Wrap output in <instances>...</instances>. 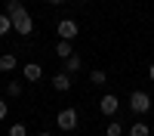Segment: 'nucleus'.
<instances>
[{
    "label": "nucleus",
    "instance_id": "14",
    "mask_svg": "<svg viewBox=\"0 0 154 136\" xmlns=\"http://www.w3.org/2000/svg\"><path fill=\"white\" fill-rule=\"evenodd\" d=\"M89 81H93V84H105V81H108V74L102 71V68H96V71H89Z\"/></svg>",
    "mask_w": 154,
    "mask_h": 136
},
{
    "label": "nucleus",
    "instance_id": "11",
    "mask_svg": "<svg viewBox=\"0 0 154 136\" xmlns=\"http://www.w3.org/2000/svg\"><path fill=\"white\" fill-rule=\"evenodd\" d=\"M12 31V19L6 16V12H0V37H6Z\"/></svg>",
    "mask_w": 154,
    "mask_h": 136
},
{
    "label": "nucleus",
    "instance_id": "8",
    "mask_svg": "<svg viewBox=\"0 0 154 136\" xmlns=\"http://www.w3.org/2000/svg\"><path fill=\"white\" fill-rule=\"evenodd\" d=\"M56 56H59V59H71V56H74L71 40H56Z\"/></svg>",
    "mask_w": 154,
    "mask_h": 136
},
{
    "label": "nucleus",
    "instance_id": "6",
    "mask_svg": "<svg viewBox=\"0 0 154 136\" xmlns=\"http://www.w3.org/2000/svg\"><path fill=\"white\" fill-rule=\"evenodd\" d=\"M22 74H25V81H28V84H37V81L43 77V68L37 65V62H25V65H22Z\"/></svg>",
    "mask_w": 154,
    "mask_h": 136
},
{
    "label": "nucleus",
    "instance_id": "2",
    "mask_svg": "<svg viewBox=\"0 0 154 136\" xmlns=\"http://www.w3.org/2000/svg\"><path fill=\"white\" fill-rule=\"evenodd\" d=\"M77 121H80L77 108H62L59 115H56V127L65 130V133H71V130H77Z\"/></svg>",
    "mask_w": 154,
    "mask_h": 136
},
{
    "label": "nucleus",
    "instance_id": "1",
    "mask_svg": "<svg viewBox=\"0 0 154 136\" xmlns=\"http://www.w3.org/2000/svg\"><path fill=\"white\" fill-rule=\"evenodd\" d=\"M6 16L12 19V31H16V34H22V37L34 34V19H31V12L25 9L19 0H16V3H6Z\"/></svg>",
    "mask_w": 154,
    "mask_h": 136
},
{
    "label": "nucleus",
    "instance_id": "9",
    "mask_svg": "<svg viewBox=\"0 0 154 136\" xmlns=\"http://www.w3.org/2000/svg\"><path fill=\"white\" fill-rule=\"evenodd\" d=\"M12 68H19V59L12 53H3L0 56V71H12Z\"/></svg>",
    "mask_w": 154,
    "mask_h": 136
},
{
    "label": "nucleus",
    "instance_id": "13",
    "mask_svg": "<svg viewBox=\"0 0 154 136\" xmlns=\"http://www.w3.org/2000/svg\"><path fill=\"white\" fill-rule=\"evenodd\" d=\"M148 133H151V130H148V124H142V121L130 127V136H148Z\"/></svg>",
    "mask_w": 154,
    "mask_h": 136
},
{
    "label": "nucleus",
    "instance_id": "17",
    "mask_svg": "<svg viewBox=\"0 0 154 136\" xmlns=\"http://www.w3.org/2000/svg\"><path fill=\"white\" fill-rule=\"evenodd\" d=\"M6 111H9V108H6V99H0V121L6 118Z\"/></svg>",
    "mask_w": 154,
    "mask_h": 136
},
{
    "label": "nucleus",
    "instance_id": "19",
    "mask_svg": "<svg viewBox=\"0 0 154 136\" xmlns=\"http://www.w3.org/2000/svg\"><path fill=\"white\" fill-rule=\"evenodd\" d=\"M46 3H53V6H62V3H65V0H46Z\"/></svg>",
    "mask_w": 154,
    "mask_h": 136
},
{
    "label": "nucleus",
    "instance_id": "5",
    "mask_svg": "<svg viewBox=\"0 0 154 136\" xmlns=\"http://www.w3.org/2000/svg\"><path fill=\"white\" fill-rule=\"evenodd\" d=\"M99 111H102V115H117V111H120V99L117 96H114V93H105V96H102L99 99Z\"/></svg>",
    "mask_w": 154,
    "mask_h": 136
},
{
    "label": "nucleus",
    "instance_id": "18",
    "mask_svg": "<svg viewBox=\"0 0 154 136\" xmlns=\"http://www.w3.org/2000/svg\"><path fill=\"white\" fill-rule=\"evenodd\" d=\"M148 77L154 81V62H151V65H148Z\"/></svg>",
    "mask_w": 154,
    "mask_h": 136
},
{
    "label": "nucleus",
    "instance_id": "16",
    "mask_svg": "<svg viewBox=\"0 0 154 136\" xmlns=\"http://www.w3.org/2000/svg\"><path fill=\"white\" fill-rule=\"evenodd\" d=\"M9 136H28V127H25V124H12V127H9Z\"/></svg>",
    "mask_w": 154,
    "mask_h": 136
},
{
    "label": "nucleus",
    "instance_id": "20",
    "mask_svg": "<svg viewBox=\"0 0 154 136\" xmlns=\"http://www.w3.org/2000/svg\"><path fill=\"white\" fill-rule=\"evenodd\" d=\"M37 136H53V133H49V130H43V133H37Z\"/></svg>",
    "mask_w": 154,
    "mask_h": 136
},
{
    "label": "nucleus",
    "instance_id": "7",
    "mask_svg": "<svg viewBox=\"0 0 154 136\" xmlns=\"http://www.w3.org/2000/svg\"><path fill=\"white\" fill-rule=\"evenodd\" d=\"M53 87H56L59 93H68V90H71V74H65V71L56 74V77H53Z\"/></svg>",
    "mask_w": 154,
    "mask_h": 136
},
{
    "label": "nucleus",
    "instance_id": "4",
    "mask_svg": "<svg viewBox=\"0 0 154 136\" xmlns=\"http://www.w3.org/2000/svg\"><path fill=\"white\" fill-rule=\"evenodd\" d=\"M56 34H59V40H77V37H80V25L74 19H62L56 25Z\"/></svg>",
    "mask_w": 154,
    "mask_h": 136
},
{
    "label": "nucleus",
    "instance_id": "3",
    "mask_svg": "<svg viewBox=\"0 0 154 136\" xmlns=\"http://www.w3.org/2000/svg\"><path fill=\"white\" fill-rule=\"evenodd\" d=\"M130 111H136V115H148V111H151V96L145 90L130 93Z\"/></svg>",
    "mask_w": 154,
    "mask_h": 136
},
{
    "label": "nucleus",
    "instance_id": "10",
    "mask_svg": "<svg viewBox=\"0 0 154 136\" xmlns=\"http://www.w3.org/2000/svg\"><path fill=\"white\" fill-rule=\"evenodd\" d=\"M80 62H83V59L77 56V53H74L71 59H65V74H77V71H80Z\"/></svg>",
    "mask_w": 154,
    "mask_h": 136
},
{
    "label": "nucleus",
    "instance_id": "21",
    "mask_svg": "<svg viewBox=\"0 0 154 136\" xmlns=\"http://www.w3.org/2000/svg\"><path fill=\"white\" fill-rule=\"evenodd\" d=\"M6 3H16V0H6Z\"/></svg>",
    "mask_w": 154,
    "mask_h": 136
},
{
    "label": "nucleus",
    "instance_id": "15",
    "mask_svg": "<svg viewBox=\"0 0 154 136\" xmlns=\"http://www.w3.org/2000/svg\"><path fill=\"white\" fill-rule=\"evenodd\" d=\"M6 96H22V84L19 81H9L6 84Z\"/></svg>",
    "mask_w": 154,
    "mask_h": 136
},
{
    "label": "nucleus",
    "instance_id": "12",
    "mask_svg": "<svg viewBox=\"0 0 154 136\" xmlns=\"http://www.w3.org/2000/svg\"><path fill=\"white\" fill-rule=\"evenodd\" d=\"M105 136H123V124H117V121H111L108 127H105Z\"/></svg>",
    "mask_w": 154,
    "mask_h": 136
}]
</instances>
